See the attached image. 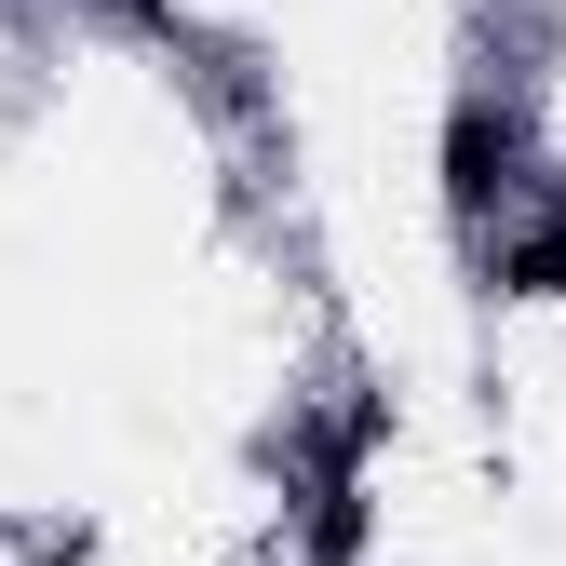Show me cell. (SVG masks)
<instances>
[{
	"label": "cell",
	"instance_id": "1",
	"mask_svg": "<svg viewBox=\"0 0 566 566\" xmlns=\"http://www.w3.org/2000/svg\"><path fill=\"white\" fill-rule=\"evenodd\" d=\"M500 176H513V122H500V108H459V122H446V217H485Z\"/></svg>",
	"mask_w": 566,
	"mask_h": 566
},
{
	"label": "cell",
	"instance_id": "2",
	"mask_svg": "<svg viewBox=\"0 0 566 566\" xmlns=\"http://www.w3.org/2000/svg\"><path fill=\"white\" fill-rule=\"evenodd\" d=\"M500 283H513V297H566V230H526Z\"/></svg>",
	"mask_w": 566,
	"mask_h": 566
}]
</instances>
